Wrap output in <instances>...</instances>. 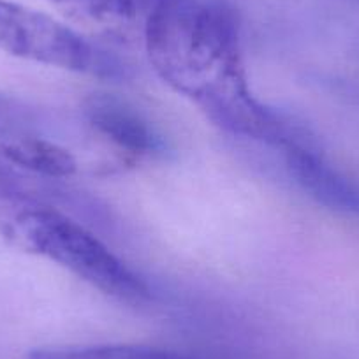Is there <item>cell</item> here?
I'll list each match as a JSON object with an SVG mask.
<instances>
[{"label":"cell","mask_w":359,"mask_h":359,"mask_svg":"<svg viewBox=\"0 0 359 359\" xmlns=\"http://www.w3.org/2000/svg\"><path fill=\"white\" fill-rule=\"evenodd\" d=\"M141 32L158 78L198 104L215 126L285 150L306 144L298 127L252 94L240 30L226 6L213 0H150Z\"/></svg>","instance_id":"1"},{"label":"cell","mask_w":359,"mask_h":359,"mask_svg":"<svg viewBox=\"0 0 359 359\" xmlns=\"http://www.w3.org/2000/svg\"><path fill=\"white\" fill-rule=\"evenodd\" d=\"M0 51L65 71L113 78L120 65L46 13L11 0H0Z\"/></svg>","instance_id":"3"},{"label":"cell","mask_w":359,"mask_h":359,"mask_svg":"<svg viewBox=\"0 0 359 359\" xmlns=\"http://www.w3.org/2000/svg\"><path fill=\"white\" fill-rule=\"evenodd\" d=\"M0 155L23 172L67 178L78 171V161L67 148L37 137L9 141L0 147Z\"/></svg>","instance_id":"6"},{"label":"cell","mask_w":359,"mask_h":359,"mask_svg":"<svg viewBox=\"0 0 359 359\" xmlns=\"http://www.w3.org/2000/svg\"><path fill=\"white\" fill-rule=\"evenodd\" d=\"M22 172V169L15 168L0 155V201L27 198L25 180Z\"/></svg>","instance_id":"8"},{"label":"cell","mask_w":359,"mask_h":359,"mask_svg":"<svg viewBox=\"0 0 359 359\" xmlns=\"http://www.w3.org/2000/svg\"><path fill=\"white\" fill-rule=\"evenodd\" d=\"M287 169L296 184L320 205L359 213V187L331 168L310 144L285 150Z\"/></svg>","instance_id":"5"},{"label":"cell","mask_w":359,"mask_h":359,"mask_svg":"<svg viewBox=\"0 0 359 359\" xmlns=\"http://www.w3.org/2000/svg\"><path fill=\"white\" fill-rule=\"evenodd\" d=\"M29 359H192L178 352L144 345H92V347L37 348Z\"/></svg>","instance_id":"7"},{"label":"cell","mask_w":359,"mask_h":359,"mask_svg":"<svg viewBox=\"0 0 359 359\" xmlns=\"http://www.w3.org/2000/svg\"><path fill=\"white\" fill-rule=\"evenodd\" d=\"M0 233L15 247L57 262L92 287L127 303L150 298L147 282L99 238L29 198L0 201Z\"/></svg>","instance_id":"2"},{"label":"cell","mask_w":359,"mask_h":359,"mask_svg":"<svg viewBox=\"0 0 359 359\" xmlns=\"http://www.w3.org/2000/svg\"><path fill=\"white\" fill-rule=\"evenodd\" d=\"M85 115L95 130L129 154H164V140L151 123L113 95H92L85 104Z\"/></svg>","instance_id":"4"},{"label":"cell","mask_w":359,"mask_h":359,"mask_svg":"<svg viewBox=\"0 0 359 359\" xmlns=\"http://www.w3.org/2000/svg\"><path fill=\"white\" fill-rule=\"evenodd\" d=\"M57 2L64 6V8H71V6H74L76 2H79V0H57Z\"/></svg>","instance_id":"9"}]
</instances>
